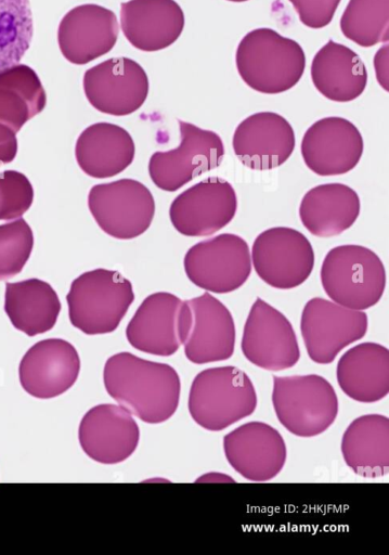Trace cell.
<instances>
[{
  "label": "cell",
  "instance_id": "1",
  "mask_svg": "<svg viewBox=\"0 0 389 555\" xmlns=\"http://www.w3.org/2000/svg\"><path fill=\"white\" fill-rule=\"evenodd\" d=\"M103 382L107 393L144 423H164L178 409L180 376L167 363L118 352L106 360Z\"/></svg>",
  "mask_w": 389,
  "mask_h": 555
},
{
  "label": "cell",
  "instance_id": "2",
  "mask_svg": "<svg viewBox=\"0 0 389 555\" xmlns=\"http://www.w3.org/2000/svg\"><path fill=\"white\" fill-rule=\"evenodd\" d=\"M235 62L243 81L260 93L277 94L297 85L304 67L301 46L277 31L262 27L239 41Z\"/></svg>",
  "mask_w": 389,
  "mask_h": 555
},
{
  "label": "cell",
  "instance_id": "3",
  "mask_svg": "<svg viewBox=\"0 0 389 555\" xmlns=\"http://www.w3.org/2000/svg\"><path fill=\"white\" fill-rule=\"evenodd\" d=\"M257 392L249 376L238 367H209L193 379L187 408L193 421L210 431H220L251 415Z\"/></svg>",
  "mask_w": 389,
  "mask_h": 555
},
{
  "label": "cell",
  "instance_id": "4",
  "mask_svg": "<svg viewBox=\"0 0 389 555\" xmlns=\"http://www.w3.org/2000/svg\"><path fill=\"white\" fill-rule=\"evenodd\" d=\"M69 321L87 335L114 332L134 300L131 282L118 271L94 269L76 278L66 296Z\"/></svg>",
  "mask_w": 389,
  "mask_h": 555
},
{
  "label": "cell",
  "instance_id": "5",
  "mask_svg": "<svg viewBox=\"0 0 389 555\" xmlns=\"http://www.w3.org/2000/svg\"><path fill=\"white\" fill-rule=\"evenodd\" d=\"M321 283L336 304L365 310L375 306L386 287V270L380 258L361 245L332 248L321 266Z\"/></svg>",
  "mask_w": 389,
  "mask_h": 555
},
{
  "label": "cell",
  "instance_id": "6",
  "mask_svg": "<svg viewBox=\"0 0 389 555\" xmlns=\"http://www.w3.org/2000/svg\"><path fill=\"white\" fill-rule=\"evenodd\" d=\"M272 404L293 435L315 437L336 421L339 402L333 385L317 374L273 376Z\"/></svg>",
  "mask_w": 389,
  "mask_h": 555
},
{
  "label": "cell",
  "instance_id": "7",
  "mask_svg": "<svg viewBox=\"0 0 389 555\" xmlns=\"http://www.w3.org/2000/svg\"><path fill=\"white\" fill-rule=\"evenodd\" d=\"M180 337L192 363L225 361L234 353V319L224 304L206 292L182 302Z\"/></svg>",
  "mask_w": 389,
  "mask_h": 555
},
{
  "label": "cell",
  "instance_id": "8",
  "mask_svg": "<svg viewBox=\"0 0 389 555\" xmlns=\"http://www.w3.org/2000/svg\"><path fill=\"white\" fill-rule=\"evenodd\" d=\"M183 264L194 285L217 294L238 289L251 273L249 246L233 233H222L196 243L186 251Z\"/></svg>",
  "mask_w": 389,
  "mask_h": 555
},
{
  "label": "cell",
  "instance_id": "9",
  "mask_svg": "<svg viewBox=\"0 0 389 555\" xmlns=\"http://www.w3.org/2000/svg\"><path fill=\"white\" fill-rule=\"evenodd\" d=\"M180 144L170 151L155 152L148 173L160 190L174 192L194 178L220 166L224 156L222 139L211 130L178 119Z\"/></svg>",
  "mask_w": 389,
  "mask_h": 555
},
{
  "label": "cell",
  "instance_id": "10",
  "mask_svg": "<svg viewBox=\"0 0 389 555\" xmlns=\"http://www.w3.org/2000/svg\"><path fill=\"white\" fill-rule=\"evenodd\" d=\"M88 206L98 225L108 235L131 240L143 234L155 215L151 191L133 179L93 185Z\"/></svg>",
  "mask_w": 389,
  "mask_h": 555
},
{
  "label": "cell",
  "instance_id": "11",
  "mask_svg": "<svg viewBox=\"0 0 389 555\" xmlns=\"http://www.w3.org/2000/svg\"><path fill=\"white\" fill-rule=\"evenodd\" d=\"M251 261L257 275L277 289H291L308 280L314 267V250L298 230L274 227L254 241Z\"/></svg>",
  "mask_w": 389,
  "mask_h": 555
},
{
  "label": "cell",
  "instance_id": "12",
  "mask_svg": "<svg viewBox=\"0 0 389 555\" xmlns=\"http://www.w3.org/2000/svg\"><path fill=\"white\" fill-rule=\"evenodd\" d=\"M368 319L363 310L342 307L314 297L301 312L300 331L309 358L317 364L332 363L347 346L363 338Z\"/></svg>",
  "mask_w": 389,
  "mask_h": 555
},
{
  "label": "cell",
  "instance_id": "13",
  "mask_svg": "<svg viewBox=\"0 0 389 555\" xmlns=\"http://www.w3.org/2000/svg\"><path fill=\"white\" fill-rule=\"evenodd\" d=\"M241 348L250 363L272 372L290 369L300 358L291 323L260 297L256 298L247 315Z\"/></svg>",
  "mask_w": 389,
  "mask_h": 555
},
{
  "label": "cell",
  "instance_id": "14",
  "mask_svg": "<svg viewBox=\"0 0 389 555\" xmlns=\"http://www.w3.org/2000/svg\"><path fill=\"white\" fill-rule=\"evenodd\" d=\"M237 209L236 193L230 182L209 177L180 193L171 203L169 217L185 236H208L228 225Z\"/></svg>",
  "mask_w": 389,
  "mask_h": 555
},
{
  "label": "cell",
  "instance_id": "15",
  "mask_svg": "<svg viewBox=\"0 0 389 555\" xmlns=\"http://www.w3.org/2000/svg\"><path fill=\"white\" fill-rule=\"evenodd\" d=\"M83 91L99 112L127 116L139 109L148 94V78L143 67L129 57H112L83 74Z\"/></svg>",
  "mask_w": 389,
  "mask_h": 555
},
{
  "label": "cell",
  "instance_id": "16",
  "mask_svg": "<svg viewBox=\"0 0 389 555\" xmlns=\"http://www.w3.org/2000/svg\"><path fill=\"white\" fill-rule=\"evenodd\" d=\"M364 141L350 120L330 116L312 124L303 134L300 152L306 166L323 177L349 172L359 164Z\"/></svg>",
  "mask_w": 389,
  "mask_h": 555
},
{
  "label": "cell",
  "instance_id": "17",
  "mask_svg": "<svg viewBox=\"0 0 389 555\" xmlns=\"http://www.w3.org/2000/svg\"><path fill=\"white\" fill-rule=\"evenodd\" d=\"M229 464L245 479L269 481L283 469L287 448L282 435L271 425L252 421L223 437Z\"/></svg>",
  "mask_w": 389,
  "mask_h": 555
},
{
  "label": "cell",
  "instance_id": "18",
  "mask_svg": "<svg viewBox=\"0 0 389 555\" xmlns=\"http://www.w3.org/2000/svg\"><path fill=\"white\" fill-rule=\"evenodd\" d=\"M78 439L82 451L102 464L126 461L135 451L140 428L132 414L120 404L101 403L81 418Z\"/></svg>",
  "mask_w": 389,
  "mask_h": 555
},
{
  "label": "cell",
  "instance_id": "19",
  "mask_svg": "<svg viewBox=\"0 0 389 555\" xmlns=\"http://www.w3.org/2000/svg\"><path fill=\"white\" fill-rule=\"evenodd\" d=\"M79 372L78 351L62 338L36 343L18 366L21 386L37 399H52L66 392L76 383Z\"/></svg>",
  "mask_w": 389,
  "mask_h": 555
},
{
  "label": "cell",
  "instance_id": "20",
  "mask_svg": "<svg viewBox=\"0 0 389 555\" xmlns=\"http://www.w3.org/2000/svg\"><path fill=\"white\" fill-rule=\"evenodd\" d=\"M296 144L290 124L274 112H259L236 127L232 149L239 162L252 170H270L283 165Z\"/></svg>",
  "mask_w": 389,
  "mask_h": 555
},
{
  "label": "cell",
  "instance_id": "21",
  "mask_svg": "<svg viewBox=\"0 0 389 555\" xmlns=\"http://www.w3.org/2000/svg\"><path fill=\"white\" fill-rule=\"evenodd\" d=\"M118 31L113 11L99 4H80L61 20L57 42L67 61L83 65L108 53L117 41Z\"/></svg>",
  "mask_w": 389,
  "mask_h": 555
},
{
  "label": "cell",
  "instance_id": "22",
  "mask_svg": "<svg viewBox=\"0 0 389 555\" xmlns=\"http://www.w3.org/2000/svg\"><path fill=\"white\" fill-rule=\"evenodd\" d=\"M182 302L167 292L148 295L127 325L128 343L145 353L160 357L174 354L181 346Z\"/></svg>",
  "mask_w": 389,
  "mask_h": 555
},
{
  "label": "cell",
  "instance_id": "23",
  "mask_svg": "<svg viewBox=\"0 0 389 555\" xmlns=\"http://www.w3.org/2000/svg\"><path fill=\"white\" fill-rule=\"evenodd\" d=\"M120 26L134 48L155 52L180 37L184 13L174 0H129L120 4Z\"/></svg>",
  "mask_w": 389,
  "mask_h": 555
},
{
  "label": "cell",
  "instance_id": "24",
  "mask_svg": "<svg viewBox=\"0 0 389 555\" xmlns=\"http://www.w3.org/2000/svg\"><path fill=\"white\" fill-rule=\"evenodd\" d=\"M336 378L350 399L372 403L389 391V350L377 343H361L348 349L336 366Z\"/></svg>",
  "mask_w": 389,
  "mask_h": 555
},
{
  "label": "cell",
  "instance_id": "25",
  "mask_svg": "<svg viewBox=\"0 0 389 555\" xmlns=\"http://www.w3.org/2000/svg\"><path fill=\"white\" fill-rule=\"evenodd\" d=\"M130 133L111 122H96L78 137L75 156L80 169L96 179L111 178L124 171L134 158Z\"/></svg>",
  "mask_w": 389,
  "mask_h": 555
},
{
  "label": "cell",
  "instance_id": "26",
  "mask_svg": "<svg viewBox=\"0 0 389 555\" xmlns=\"http://www.w3.org/2000/svg\"><path fill=\"white\" fill-rule=\"evenodd\" d=\"M360 209V197L352 188L343 183H325L303 195L299 218L312 235L332 237L351 228Z\"/></svg>",
  "mask_w": 389,
  "mask_h": 555
},
{
  "label": "cell",
  "instance_id": "27",
  "mask_svg": "<svg viewBox=\"0 0 389 555\" xmlns=\"http://www.w3.org/2000/svg\"><path fill=\"white\" fill-rule=\"evenodd\" d=\"M311 79L326 99L350 102L365 90L367 72L353 50L330 39L312 60Z\"/></svg>",
  "mask_w": 389,
  "mask_h": 555
},
{
  "label": "cell",
  "instance_id": "28",
  "mask_svg": "<svg viewBox=\"0 0 389 555\" xmlns=\"http://www.w3.org/2000/svg\"><path fill=\"white\" fill-rule=\"evenodd\" d=\"M340 450L345 463L359 476L382 477L389 467V420L367 414L353 420L345 430Z\"/></svg>",
  "mask_w": 389,
  "mask_h": 555
},
{
  "label": "cell",
  "instance_id": "29",
  "mask_svg": "<svg viewBox=\"0 0 389 555\" xmlns=\"http://www.w3.org/2000/svg\"><path fill=\"white\" fill-rule=\"evenodd\" d=\"M4 311L16 330L33 337L53 328L61 311V301L46 281L27 279L7 282Z\"/></svg>",
  "mask_w": 389,
  "mask_h": 555
},
{
  "label": "cell",
  "instance_id": "30",
  "mask_svg": "<svg viewBox=\"0 0 389 555\" xmlns=\"http://www.w3.org/2000/svg\"><path fill=\"white\" fill-rule=\"evenodd\" d=\"M46 104V91L31 67L17 63L0 69L1 124L18 132Z\"/></svg>",
  "mask_w": 389,
  "mask_h": 555
},
{
  "label": "cell",
  "instance_id": "31",
  "mask_svg": "<svg viewBox=\"0 0 389 555\" xmlns=\"http://www.w3.org/2000/svg\"><path fill=\"white\" fill-rule=\"evenodd\" d=\"M388 0H349L341 18L343 36L361 47L388 40Z\"/></svg>",
  "mask_w": 389,
  "mask_h": 555
},
{
  "label": "cell",
  "instance_id": "32",
  "mask_svg": "<svg viewBox=\"0 0 389 555\" xmlns=\"http://www.w3.org/2000/svg\"><path fill=\"white\" fill-rule=\"evenodd\" d=\"M34 33L29 0H0V69L17 64Z\"/></svg>",
  "mask_w": 389,
  "mask_h": 555
},
{
  "label": "cell",
  "instance_id": "33",
  "mask_svg": "<svg viewBox=\"0 0 389 555\" xmlns=\"http://www.w3.org/2000/svg\"><path fill=\"white\" fill-rule=\"evenodd\" d=\"M34 247V234L22 218L0 224V281L18 274Z\"/></svg>",
  "mask_w": 389,
  "mask_h": 555
},
{
  "label": "cell",
  "instance_id": "34",
  "mask_svg": "<svg viewBox=\"0 0 389 555\" xmlns=\"http://www.w3.org/2000/svg\"><path fill=\"white\" fill-rule=\"evenodd\" d=\"M34 189L29 179L16 170L0 172V220L21 218L31 206Z\"/></svg>",
  "mask_w": 389,
  "mask_h": 555
},
{
  "label": "cell",
  "instance_id": "35",
  "mask_svg": "<svg viewBox=\"0 0 389 555\" xmlns=\"http://www.w3.org/2000/svg\"><path fill=\"white\" fill-rule=\"evenodd\" d=\"M298 13L300 22L310 28L327 26L340 3V0H289Z\"/></svg>",
  "mask_w": 389,
  "mask_h": 555
},
{
  "label": "cell",
  "instance_id": "36",
  "mask_svg": "<svg viewBox=\"0 0 389 555\" xmlns=\"http://www.w3.org/2000/svg\"><path fill=\"white\" fill-rule=\"evenodd\" d=\"M17 153L16 132L0 122V166L11 163Z\"/></svg>",
  "mask_w": 389,
  "mask_h": 555
},
{
  "label": "cell",
  "instance_id": "37",
  "mask_svg": "<svg viewBox=\"0 0 389 555\" xmlns=\"http://www.w3.org/2000/svg\"><path fill=\"white\" fill-rule=\"evenodd\" d=\"M374 66L379 85L387 91L388 90V44L381 47L375 57Z\"/></svg>",
  "mask_w": 389,
  "mask_h": 555
},
{
  "label": "cell",
  "instance_id": "38",
  "mask_svg": "<svg viewBox=\"0 0 389 555\" xmlns=\"http://www.w3.org/2000/svg\"><path fill=\"white\" fill-rule=\"evenodd\" d=\"M228 1H232V2H244V1H248V0H228Z\"/></svg>",
  "mask_w": 389,
  "mask_h": 555
}]
</instances>
